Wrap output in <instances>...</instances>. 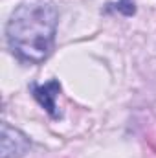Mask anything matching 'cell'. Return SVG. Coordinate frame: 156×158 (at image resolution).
<instances>
[{"label": "cell", "instance_id": "obj_3", "mask_svg": "<svg viewBox=\"0 0 156 158\" xmlns=\"http://www.w3.org/2000/svg\"><path fill=\"white\" fill-rule=\"evenodd\" d=\"M31 92L35 96V99L39 101L40 105L46 109V112L51 116V118H59V112H57V105H55V99H57V94L61 92V85L59 81L51 79L48 81L46 85H31Z\"/></svg>", "mask_w": 156, "mask_h": 158}, {"label": "cell", "instance_id": "obj_1", "mask_svg": "<svg viewBox=\"0 0 156 158\" xmlns=\"http://www.w3.org/2000/svg\"><path fill=\"white\" fill-rule=\"evenodd\" d=\"M57 20V9L50 0L22 2L6 26V39L11 53L31 64L48 59L55 42Z\"/></svg>", "mask_w": 156, "mask_h": 158}, {"label": "cell", "instance_id": "obj_2", "mask_svg": "<svg viewBox=\"0 0 156 158\" xmlns=\"http://www.w3.org/2000/svg\"><path fill=\"white\" fill-rule=\"evenodd\" d=\"M30 138L7 121L2 123L0 134V158H22L30 151Z\"/></svg>", "mask_w": 156, "mask_h": 158}, {"label": "cell", "instance_id": "obj_4", "mask_svg": "<svg viewBox=\"0 0 156 158\" xmlns=\"http://www.w3.org/2000/svg\"><path fill=\"white\" fill-rule=\"evenodd\" d=\"M116 7H117V11H121V13H125V15H134V11H136L132 0H119Z\"/></svg>", "mask_w": 156, "mask_h": 158}]
</instances>
